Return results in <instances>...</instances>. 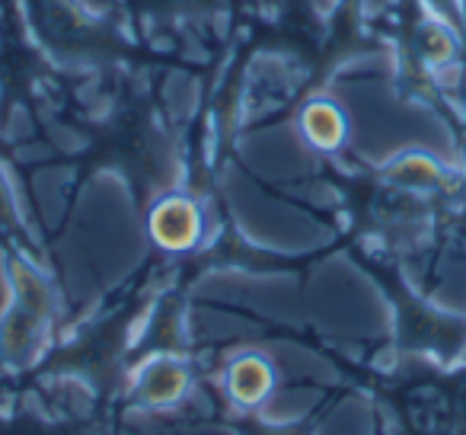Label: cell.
Instances as JSON below:
<instances>
[{"label":"cell","instance_id":"3957f363","mask_svg":"<svg viewBox=\"0 0 466 435\" xmlns=\"http://www.w3.org/2000/svg\"><path fill=\"white\" fill-rule=\"evenodd\" d=\"M304 131L317 148H336L342 141V116L336 112V106L329 103H313L304 112Z\"/></svg>","mask_w":466,"mask_h":435},{"label":"cell","instance_id":"277c9868","mask_svg":"<svg viewBox=\"0 0 466 435\" xmlns=\"http://www.w3.org/2000/svg\"><path fill=\"white\" fill-rule=\"evenodd\" d=\"M182 390H186V371L173 362H157L154 368H150V375L144 378V397H147L150 403H157V407L173 403Z\"/></svg>","mask_w":466,"mask_h":435},{"label":"cell","instance_id":"6da1fadb","mask_svg":"<svg viewBox=\"0 0 466 435\" xmlns=\"http://www.w3.org/2000/svg\"><path fill=\"white\" fill-rule=\"evenodd\" d=\"M201 218L198 208L188 199H167L150 214V234L160 247L167 250H186L198 241Z\"/></svg>","mask_w":466,"mask_h":435},{"label":"cell","instance_id":"7a4b0ae2","mask_svg":"<svg viewBox=\"0 0 466 435\" xmlns=\"http://www.w3.org/2000/svg\"><path fill=\"white\" fill-rule=\"evenodd\" d=\"M227 384H230V397H237L240 403H259L272 388V368L262 358L247 356L240 362H233Z\"/></svg>","mask_w":466,"mask_h":435}]
</instances>
